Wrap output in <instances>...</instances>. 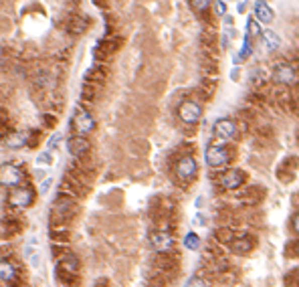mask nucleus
Segmentation results:
<instances>
[{
	"label": "nucleus",
	"mask_w": 299,
	"mask_h": 287,
	"mask_svg": "<svg viewBox=\"0 0 299 287\" xmlns=\"http://www.w3.org/2000/svg\"><path fill=\"white\" fill-rule=\"evenodd\" d=\"M229 160H231V154H229V150L222 146V144H212V146H206L204 162H206L208 168H216L218 170V168L227 166Z\"/></svg>",
	"instance_id": "f257e3e1"
},
{
	"label": "nucleus",
	"mask_w": 299,
	"mask_h": 287,
	"mask_svg": "<svg viewBox=\"0 0 299 287\" xmlns=\"http://www.w3.org/2000/svg\"><path fill=\"white\" fill-rule=\"evenodd\" d=\"M196 172H198V164H196V160L192 156H182L174 166V174L182 182H190L196 176Z\"/></svg>",
	"instance_id": "f03ea898"
},
{
	"label": "nucleus",
	"mask_w": 299,
	"mask_h": 287,
	"mask_svg": "<svg viewBox=\"0 0 299 287\" xmlns=\"http://www.w3.org/2000/svg\"><path fill=\"white\" fill-rule=\"evenodd\" d=\"M9 202H11V206H17V208H29L35 202V192L29 186H17L11 192Z\"/></svg>",
	"instance_id": "7ed1b4c3"
},
{
	"label": "nucleus",
	"mask_w": 299,
	"mask_h": 287,
	"mask_svg": "<svg viewBox=\"0 0 299 287\" xmlns=\"http://www.w3.org/2000/svg\"><path fill=\"white\" fill-rule=\"evenodd\" d=\"M71 123L75 125L77 135H85V133H89V131L95 129V119H93V115H91L89 111H85V109H77V113H75V117L71 119Z\"/></svg>",
	"instance_id": "20e7f679"
},
{
	"label": "nucleus",
	"mask_w": 299,
	"mask_h": 287,
	"mask_svg": "<svg viewBox=\"0 0 299 287\" xmlns=\"http://www.w3.org/2000/svg\"><path fill=\"white\" fill-rule=\"evenodd\" d=\"M178 115L184 123H198L200 115H202V107L196 103V101H184L180 107H178Z\"/></svg>",
	"instance_id": "39448f33"
},
{
	"label": "nucleus",
	"mask_w": 299,
	"mask_h": 287,
	"mask_svg": "<svg viewBox=\"0 0 299 287\" xmlns=\"http://www.w3.org/2000/svg\"><path fill=\"white\" fill-rule=\"evenodd\" d=\"M25 178V172L23 168L19 166H3V174H0V180H3V186H9V188H17Z\"/></svg>",
	"instance_id": "423d86ee"
},
{
	"label": "nucleus",
	"mask_w": 299,
	"mask_h": 287,
	"mask_svg": "<svg viewBox=\"0 0 299 287\" xmlns=\"http://www.w3.org/2000/svg\"><path fill=\"white\" fill-rule=\"evenodd\" d=\"M273 81L279 85H293L297 81V73L289 63H281L273 69Z\"/></svg>",
	"instance_id": "0eeeda50"
},
{
	"label": "nucleus",
	"mask_w": 299,
	"mask_h": 287,
	"mask_svg": "<svg viewBox=\"0 0 299 287\" xmlns=\"http://www.w3.org/2000/svg\"><path fill=\"white\" fill-rule=\"evenodd\" d=\"M150 245H152V249L158 253H166L174 247V239L166 231H156V233L150 235Z\"/></svg>",
	"instance_id": "6e6552de"
},
{
	"label": "nucleus",
	"mask_w": 299,
	"mask_h": 287,
	"mask_svg": "<svg viewBox=\"0 0 299 287\" xmlns=\"http://www.w3.org/2000/svg\"><path fill=\"white\" fill-rule=\"evenodd\" d=\"M235 133H237V125H235L233 119L222 117V119H218L214 123V135H216V139H220V144H225L227 139L235 137Z\"/></svg>",
	"instance_id": "1a4fd4ad"
},
{
	"label": "nucleus",
	"mask_w": 299,
	"mask_h": 287,
	"mask_svg": "<svg viewBox=\"0 0 299 287\" xmlns=\"http://www.w3.org/2000/svg\"><path fill=\"white\" fill-rule=\"evenodd\" d=\"M245 182V172L243 170H227L220 176V186L225 190H237Z\"/></svg>",
	"instance_id": "9d476101"
},
{
	"label": "nucleus",
	"mask_w": 299,
	"mask_h": 287,
	"mask_svg": "<svg viewBox=\"0 0 299 287\" xmlns=\"http://www.w3.org/2000/svg\"><path fill=\"white\" fill-rule=\"evenodd\" d=\"M89 150V141L83 137V135H71L69 139H67V152L71 154V156H83L85 152Z\"/></svg>",
	"instance_id": "9b49d317"
},
{
	"label": "nucleus",
	"mask_w": 299,
	"mask_h": 287,
	"mask_svg": "<svg viewBox=\"0 0 299 287\" xmlns=\"http://www.w3.org/2000/svg\"><path fill=\"white\" fill-rule=\"evenodd\" d=\"M255 15H257V19L261 23H271L273 21V11H271V7L265 3V0H257V3H255Z\"/></svg>",
	"instance_id": "f8f14e48"
},
{
	"label": "nucleus",
	"mask_w": 299,
	"mask_h": 287,
	"mask_svg": "<svg viewBox=\"0 0 299 287\" xmlns=\"http://www.w3.org/2000/svg\"><path fill=\"white\" fill-rule=\"evenodd\" d=\"M263 43H265V49H267V53H275L277 49H279V45H281V39L271 31V29H267V31H263Z\"/></svg>",
	"instance_id": "ddd939ff"
},
{
	"label": "nucleus",
	"mask_w": 299,
	"mask_h": 287,
	"mask_svg": "<svg viewBox=\"0 0 299 287\" xmlns=\"http://www.w3.org/2000/svg\"><path fill=\"white\" fill-rule=\"evenodd\" d=\"M251 247H253V241L247 239V237H243V239H235V241L231 243V251H233L235 255H245V253L251 251Z\"/></svg>",
	"instance_id": "4468645a"
},
{
	"label": "nucleus",
	"mask_w": 299,
	"mask_h": 287,
	"mask_svg": "<svg viewBox=\"0 0 299 287\" xmlns=\"http://www.w3.org/2000/svg\"><path fill=\"white\" fill-rule=\"evenodd\" d=\"M27 133L25 131H17V133H13L11 137H7V146L9 148H13V150H19V148H25V144H27Z\"/></svg>",
	"instance_id": "2eb2a0df"
},
{
	"label": "nucleus",
	"mask_w": 299,
	"mask_h": 287,
	"mask_svg": "<svg viewBox=\"0 0 299 287\" xmlns=\"http://www.w3.org/2000/svg\"><path fill=\"white\" fill-rule=\"evenodd\" d=\"M0 279H3V283H9L15 279V267L7 259H3V263H0Z\"/></svg>",
	"instance_id": "dca6fc26"
},
{
	"label": "nucleus",
	"mask_w": 299,
	"mask_h": 287,
	"mask_svg": "<svg viewBox=\"0 0 299 287\" xmlns=\"http://www.w3.org/2000/svg\"><path fill=\"white\" fill-rule=\"evenodd\" d=\"M251 51H253V47H251V37H249V35H245V39H243V49H241V53L237 55L235 63H237V65H241V63H243V59H247V57L251 55Z\"/></svg>",
	"instance_id": "f3484780"
},
{
	"label": "nucleus",
	"mask_w": 299,
	"mask_h": 287,
	"mask_svg": "<svg viewBox=\"0 0 299 287\" xmlns=\"http://www.w3.org/2000/svg\"><path fill=\"white\" fill-rule=\"evenodd\" d=\"M184 247L188 249V251H196L198 247H200V237L196 235V233H186V237H184Z\"/></svg>",
	"instance_id": "a211bd4d"
},
{
	"label": "nucleus",
	"mask_w": 299,
	"mask_h": 287,
	"mask_svg": "<svg viewBox=\"0 0 299 287\" xmlns=\"http://www.w3.org/2000/svg\"><path fill=\"white\" fill-rule=\"evenodd\" d=\"M77 267H79V261H77V257H73V255H67V257L61 261V269H63V271L75 273V271H77Z\"/></svg>",
	"instance_id": "6ab92c4d"
},
{
	"label": "nucleus",
	"mask_w": 299,
	"mask_h": 287,
	"mask_svg": "<svg viewBox=\"0 0 299 287\" xmlns=\"http://www.w3.org/2000/svg\"><path fill=\"white\" fill-rule=\"evenodd\" d=\"M210 5H212V0H190V7H192V11H194L196 15L206 13V11L210 9Z\"/></svg>",
	"instance_id": "aec40b11"
},
{
	"label": "nucleus",
	"mask_w": 299,
	"mask_h": 287,
	"mask_svg": "<svg viewBox=\"0 0 299 287\" xmlns=\"http://www.w3.org/2000/svg\"><path fill=\"white\" fill-rule=\"evenodd\" d=\"M59 210V217H69V214H73L75 212V204H73V200H65V202H61L57 208H55V212Z\"/></svg>",
	"instance_id": "412c9836"
},
{
	"label": "nucleus",
	"mask_w": 299,
	"mask_h": 287,
	"mask_svg": "<svg viewBox=\"0 0 299 287\" xmlns=\"http://www.w3.org/2000/svg\"><path fill=\"white\" fill-rule=\"evenodd\" d=\"M184 287H210V285H208V281L202 279V277H190Z\"/></svg>",
	"instance_id": "4be33fe9"
},
{
	"label": "nucleus",
	"mask_w": 299,
	"mask_h": 287,
	"mask_svg": "<svg viewBox=\"0 0 299 287\" xmlns=\"http://www.w3.org/2000/svg\"><path fill=\"white\" fill-rule=\"evenodd\" d=\"M247 35H249V37L263 35V33L259 31V25H257V21H255V19H249V21H247Z\"/></svg>",
	"instance_id": "5701e85b"
},
{
	"label": "nucleus",
	"mask_w": 299,
	"mask_h": 287,
	"mask_svg": "<svg viewBox=\"0 0 299 287\" xmlns=\"http://www.w3.org/2000/svg\"><path fill=\"white\" fill-rule=\"evenodd\" d=\"M37 164H39V166H41V164H47V166L53 164V156H51V152H49V150H47V152H41V154L37 156Z\"/></svg>",
	"instance_id": "b1692460"
},
{
	"label": "nucleus",
	"mask_w": 299,
	"mask_h": 287,
	"mask_svg": "<svg viewBox=\"0 0 299 287\" xmlns=\"http://www.w3.org/2000/svg\"><path fill=\"white\" fill-rule=\"evenodd\" d=\"M59 139H61V131L53 133V135L49 137V141H47V148H49V150H53V148L57 146V144H59Z\"/></svg>",
	"instance_id": "393cba45"
},
{
	"label": "nucleus",
	"mask_w": 299,
	"mask_h": 287,
	"mask_svg": "<svg viewBox=\"0 0 299 287\" xmlns=\"http://www.w3.org/2000/svg\"><path fill=\"white\" fill-rule=\"evenodd\" d=\"M214 11H216V15H225V13H227L225 0H216V3H214Z\"/></svg>",
	"instance_id": "a878e982"
},
{
	"label": "nucleus",
	"mask_w": 299,
	"mask_h": 287,
	"mask_svg": "<svg viewBox=\"0 0 299 287\" xmlns=\"http://www.w3.org/2000/svg\"><path fill=\"white\" fill-rule=\"evenodd\" d=\"M51 184H53V178H45V180L41 182V194H47L49 188H51Z\"/></svg>",
	"instance_id": "bb28decb"
},
{
	"label": "nucleus",
	"mask_w": 299,
	"mask_h": 287,
	"mask_svg": "<svg viewBox=\"0 0 299 287\" xmlns=\"http://www.w3.org/2000/svg\"><path fill=\"white\" fill-rule=\"evenodd\" d=\"M293 229H295V233L299 235V214H295V219H293Z\"/></svg>",
	"instance_id": "cd10ccee"
},
{
	"label": "nucleus",
	"mask_w": 299,
	"mask_h": 287,
	"mask_svg": "<svg viewBox=\"0 0 299 287\" xmlns=\"http://www.w3.org/2000/svg\"><path fill=\"white\" fill-rule=\"evenodd\" d=\"M194 225H204V217H200V214H198V217L194 219Z\"/></svg>",
	"instance_id": "c85d7f7f"
},
{
	"label": "nucleus",
	"mask_w": 299,
	"mask_h": 287,
	"mask_svg": "<svg viewBox=\"0 0 299 287\" xmlns=\"http://www.w3.org/2000/svg\"><path fill=\"white\" fill-rule=\"evenodd\" d=\"M202 202H204V200H202V196H198V198H196V202H194V204H196V208H202Z\"/></svg>",
	"instance_id": "c756f323"
},
{
	"label": "nucleus",
	"mask_w": 299,
	"mask_h": 287,
	"mask_svg": "<svg viewBox=\"0 0 299 287\" xmlns=\"http://www.w3.org/2000/svg\"><path fill=\"white\" fill-rule=\"evenodd\" d=\"M45 174H47L45 170H37V178H39V180H41V178H45Z\"/></svg>",
	"instance_id": "7c9ffc66"
},
{
	"label": "nucleus",
	"mask_w": 299,
	"mask_h": 287,
	"mask_svg": "<svg viewBox=\"0 0 299 287\" xmlns=\"http://www.w3.org/2000/svg\"><path fill=\"white\" fill-rule=\"evenodd\" d=\"M295 277H297V281H299V267L295 269Z\"/></svg>",
	"instance_id": "2f4dec72"
},
{
	"label": "nucleus",
	"mask_w": 299,
	"mask_h": 287,
	"mask_svg": "<svg viewBox=\"0 0 299 287\" xmlns=\"http://www.w3.org/2000/svg\"><path fill=\"white\" fill-rule=\"evenodd\" d=\"M297 255H299V245H297Z\"/></svg>",
	"instance_id": "473e14b6"
}]
</instances>
